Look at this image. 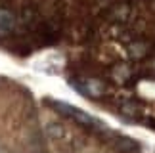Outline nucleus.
<instances>
[{"label":"nucleus","mask_w":155,"mask_h":153,"mask_svg":"<svg viewBox=\"0 0 155 153\" xmlns=\"http://www.w3.org/2000/svg\"><path fill=\"white\" fill-rule=\"evenodd\" d=\"M115 148L119 151H132V149L138 148V144L132 142V140H128V138H119L117 142H115Z\"/></svg>","instance_id":"obj_3"},{"label":"nucleus","mask_w":155,"mask_h":153,"mask_svg":"<svg viewBox=\"0 0 155 153\" xmlns=\"http://www.w3.org/2000/svg\"><path fill=\"white\" fill-rule=\"evenodd\" d=\"M48 134H50L52 138H61V136H63V128L52 125V126H48Z\"/></svg>","instance_id":"obj_5"},{"label":"nucleus","mask_w":155,"mask_h":153,"mask_svg":"<svg viewBox=\"0 0 155 153\" xmlns=\"http://www.w3.org/2000/svg\"><path fill=\"white\" fill-rule=\"evenodd\" d=\"M15 25V19H14V15L10 14V11H0V34H6L8 31H12Z\"/></svg>","instance_id":"obj_2"},{"label":"nucleus","mask_w":155,"mask_h":153,"mask_svg":"<svg viewBox=\"0 0 155 153\" xmlns=\"http://www.w3.org/2000/svg\"><path fill=\"white\" fill-rule=\"evenodd\" d=\"M54 105H56V109L59 111V113H63V115H67V117H73L75 121H79L81 125H84V126H100V121H96L92 115H88V113L73 107V105H69V103L54 102Z\"/></svg>","instance_id":"obj_1"},{"label":"nucleus","mask_w":155,"mask_h":153,"mask_svg":"<svg viewBox=\"0 0 155 153\" xmlns=\"http://www.w3.org/2000/svg\"><path fill=\"white\" fill-rule=\"evenodd\" d=\"M86 94H92V96H98V94H102V84L96 80H88L86 82Z\"/></svg>","instance_id":"obj_4"}]
</instances>
